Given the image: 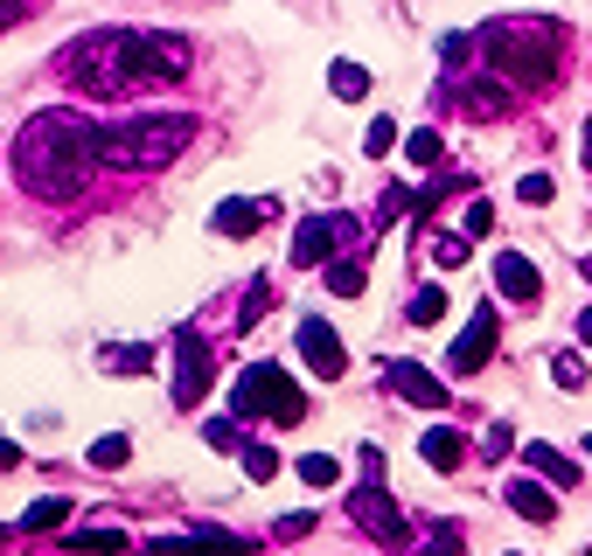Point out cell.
<instances>
[{
	"label": "cell",
	"instance_id": "obj_1",
	"mask_svg": "<svg viewBox=\"0 0 592 556\" xmlns=\"http://www.w3.org/2000/svg\"><path fill=\"white\" fill-rule=\"evenodd\" d=\"M91 140H98V125L84 112H42V119H29L14 132V181L29 195H42V202L84 195V181L98 168Z\"/></svg>",
	"mask_w": 592,
	"mask_h": 556
},
{
	"label": "cell",
	"instance_id": "obj_2",
	"mask_svg": "<svg viewBox=\"0 0 592 556\" xmlns=\"http://www.w3.org/2000/svg\"><path fill=\"white\" fill-rule=\"evenodd\" d=\"M195 140V112H133L119 125H98V168L112 174H147V168H174Z\"/></svg>",
	"mask_w": 592,
	"mask_h": 556
},
{
	"label": "cell",
	"instance_id": "obj_3",
	"mask_svg": "<svg viewBox=\"0 0 592 556\" xmlns=\"http://www.w3.org/2000/svg\"><path fill=\"white\" fill-rule=\"evenodd\" d=\"M474 42H481V63L516 91H536L558 77V29H544V21L509 14V21H488Z\"/></svg>",
	"mask_w": 592,
	"mask_h": 556
},
{
	"label": "cell",
	"instance_id": "obj_4",
	"mask_svg": "<svg viewBox=\"0 0 592 556\" xmlns=\"http://www.w3.org/2000/svg\"><path fill=\"white\" fill-rule=\"evenodd\" d=\"M63 70H70V84L91 91V98L140 91L147 84V77H140V29H98L84 42H70L63 49Z\"/></svg>",
	"mask_w": 592,
	"mask_h": 556
},
{
	"label": "cell",
	"instance_id": "obj_5",
	"mask_svg": "<svg viewBox=\"0 0 592 556\" xmlns=\"http://www.w3.org/2000/svg\"><path fill=\"white\" fill-rule=\"evenodd\" d=\"M259 411L272 417V425H300L307 417V396L279 362H251L238 376V390H230V417H259Z\"/></svg>",
	"mask_w": 592,
	"mask_h": 556
},
{
	"label": "cell",
	"instance_id": "obj_6",
	"mask_svg": "<svg viewBox=\"0 0 592 556\" xmlns=\"http://www.w3.org/2000/svg\"><path fill=\"white\" fill-rule=\"evenodd\" d=\"M210 376H217V355H210V341H202L195 327L174 334V411H195L202 396H210Z\"/></svg>",
	"mask_w": 592,
	"mask_h": 556
},
{
	"label": "cell",
	"instance_id": "obj_7",
	"mask_svg": "<svg viewBox=\"0 0 592 556\" xmlns=\"http://www.w3.org/2000/svg\"><path fill=\"white\" fill-rule=\"evenodd\" d=\"M355 216H342V209H334V216H307L300 230H293V264L300 272H314V264H334V251L342 244H355Z\"/></svg>",
	"mask_w": 592,
	"mask_h": 556
},
{
	"label": "cell",
	"instance_id": "obj_8",
	"mask_svg": "<svg viewBox=\"0 0 592 556\" xmlns=\"http://www.w3.org/2000/svg\"><path fill=\"white\" fill-rule=\"evenodd\" d=\"M195 57H189V36H168V29H140V77L147 84H174L189 77Z\"/></svg>",
	"mask_w": 592,
	"mask_h": 556
},
{
	"label": "cell",
	"instance_id": "obj_9",
	"mask_svg": "<svg viewBox=\"0 0 592 556\" xmlns=\"http://www.w3.org/2000/svg\"><path fill=\"white\" fill-rule=\"evenodd\" d=\"M495 341H502V313L495 306H474V321H468V334H460L453 341V355H446V368H453V376H474V368L488 362V355H495Z\"/></svg>",
	"mask_w": 592,
	"mask_h": 556
},
{
	"label": "cell",
	"instance_id": "obj_10",
	"mask_svg": "<svg viewBox=\"0 0 592 556\" xmlns=\"http://www.w3.org/2000/svg\"><path fill=\"white\" fill-rule=\"evenodd\" d=\"M377 481H383V473H370V487L355 494V522H363V528H370V536H377L383 549H404V543H411V528H404V515L391 508V494H383Z\"/></svg>",
	"mask_w": 592,
	"mask_h": 556
},
{
	"label": "cell",
	"instance_id": "obj_11",
	"mask_svg": "<svg viewBox=\"0 0 592 556\" xmlns=\"http://www.w3.org/2000/svg\"><path fill=\"white\" fill-rule=\"evenodd\" d=\"M300 355H307V368H314L321 383H334V376L349 368V348H342V334H334V327L321 321V313H307V321H300Z\"/></svg>",
	"mask_w": 592,
	"mask_h": 556
},
{
	"label": "cell",
	"instance_id": "obj_12",
	"mask_svg": "<svg viewBox=\"0 0 592 556\" xmlns=\"http://www.w3.org/2000/svg\"><path fill=\"white\" fill-rule=\"evenodd\" d=\"M383 376H391V390L404 396V404H419V411H440L446 396H453V390H446L440 376H432L425 362H383Z\"/></svg>",
	"mask_w": 592,
	"mask_h": 556
},
{
	"label": "cell",
	"instance_id": "obj_13",
	"mask_svg": "<svg viewBox=\"0 0 592 556\" xmlns=\"http://www.w3.org/2000/svg\"><path fill=\"white\" fill-rule=\"evenodd\" d=\"M140 556H244L238 536H217V528H202V536H161V543H147Z\"/></svg>",
	"mask_w": 592,
	"mask_h": 556
},
{
	"label": "cell",
	"instance_id": "obj_14",
	"mask_svg": "<svg viewBox=\"0 0 592 556\" xmlns=\"http://www.w3.org/2000/svg\"><path fill=\"white\" fill-rule=\"evenodd\" d=\"M265 216H272L265 202H244V195H230V202H217V216H210V223H217V236H230V244H244V236L259 230Z\"/></svg>",
	"mask_w": 592,
	"mask_h": 556
},
{
	"label": "cell",
	"instance_id": "obj_15",
	"mask_svg": "<svg viewBox=\"0 0 592 556\" xmlns=\"http://www.w3.org/2000/svg\"><path fill=\"white\" fill-rule=\"evenodd\" d=\"M495 285H502V300H536V293H544V279H536V264L523 251H502L495 257Z\"/></svg>",
	"mask_w": 592,
	"mask_h": 556
},
{
	"label": "cell",
	"instance_id": "obj_16",
	"mask_svg": "<svg viewBox=\"0 0 592 556\" xmlns=\"http://www.w3.org/2000/svg\"><path fill=\"white\" fill-rule=\"evenodd\" d=\"M419 453H425V466H432V473H453L460 459H468V438H460L453 425H432V432L419 438Z\"/></svg>",
	"mask_w": 592,
	"mask_h": 556
},
{
	"label": "cell",
	"instance_id": "obj_17",
	"mask_svg": "<svg viewBox=\"0 0 592 556\" xmlns=\"http://www.w3.org/2000/svg\"><path fill=\"white\" fill-rule=\"evenodd\" d=\"M502 501H509V508H516L523 522H551V515H558V501H551V481H536V473H530V481H516V487H509Z\"/></svg>",
	"mask_w": 592,
	"mask_h": 556
},
{
	"label": "cell",
	"instance_id": "obj_18",
	"mask_svg": "<svg viewBox=\"0 0 592 556\" xmlns=\"http://www.w3.org/2000/svg\"><path fill=\"white\" fill-rule=\"evenodd\" d=\"M523 459H530L536 481H551V487H579V459L551 453V445H523Z\"/></svg>",
	"mask_w": 592,
	"mask_h": 556
},
{
	"label": "cell",
	"instance_id": "obj_19",
	"mask_svg": "<svg viewBox=\"0 0 592 556\" xmlns=\"http://www.w3.org/2000/svg\"><path fill=\"white\" fill-rule=\"evenodd\" d=\"M404 321H411V327H440V321H446V293H440V285H419L411 306H404Z\"/></svg>",
	"mask_w": 592,
	"mask_h": 556
},
{
	"label": "cell",
	"instance_id": "obj_20",
	"mask_svg": "<svg viewBox=\"0 0 592 556\" xmlns=\"http://www.w3.org/2000/svg\"><path fill=\"white\" fill-rule=\"evenodd\" d=\"M98 368H119V376H140V368H153V341H126V348H106V355H98Z\"/></svg>",
	"mask_w": 592,
	"mask_h": 556
},
{
	"label": "cell",
	"instance_id": "obj_21",
	"mask_svg": "<svg viewBox=\"0 0 592 556\" xmlns=\"http://www.w3.org/2000/svg\"><path fill=\"white\" fill-rule=\"evenodd\" d=\"M63 515H70V501L63 494H42V501H29V508H21V528H63Z\"/></svg>",
	"mask_w": 592,
	"mask_h": 556
},
{
	"label": "cell",
	"instance_id": "obj_22",
	"mask_svg": "<svg viewBox=\"0 0 592 556\" xmlns=\"http://www.w3.org/2000/svg\"><path fill=\"white\" fill-rule=\"evenodd\" d=\"M328 91H334V98H349V104H355V98H370V70H363V63H334V70H328Z\"/></svg>",
	"mask_w": 592,
	"mask_h": 556
},
{
	"label": "cell",
	"instance_id": "obj_23",
	"mask_svg": "<svg viewBox=\"0 0 592 556\" xmlns=\"http://www.w3.org/2000/svg\"><path fill=\"white\" fill-rule=\"evenodd\" d=\"M328 293H334V300H355V293H363V264H355V257H334V264H328Z\"/></svg>",
	"mask_w": 592,
	"mask_h": 556
},
{
	"label": "cell",
	"instance_id": "obj_24",
	"mask_svg": "<svg viewBox=\"0 0 592 556\" xmlns=\"http://www.w3.org/2000/svg\"><path fill=\"white\" fill-rule=\"evenodd\" d=\"M126 459H133V438H126V432H106L91 445V466H106V473H119Z\"/></svg>",
	"mask_w": 592,
	"mask_h": 556
},
{
	"label": "cell",
	"instance_id": "obj_25",
	"mask_svg": "<svg viewBox=\"0 0 592 556\" xmlns=\"http://www.w3.org/2000/svg\"><path fill=\"white\" fill-rule=\"evenodd\" d=\"M70 549L77 556H119L126 536H119V528H84V536H70Z\"/></svg>",
	"mask_w": 592,
	"mask_h": 556
},
{
	"label": "cell",
	"instance_id": "obj_26",
	"mask_svg": "<svg viewBox=\"0 0 592 556\" xmlns=\"http://www.w3.org/2000/svg\"><path fill=\"white\" fill-rule=\"evenodd\" d=\"M238 453H244V473H251L259 487H265V481H279V453H272L265 438H259V445H238Z\"/></svg>",
	"mask_w": 592,
	"mask_h": 556
},
{
	"label": "cell",
	"instance_id": "obj_27",
	"mask_svg": "<svg viewBox=\"0 0 592 556\" xmlns=\"http://www.w3.org/2000/svg\"><path fill=\"white\" fill-rule=\"evenodd\" d=\"M300 481L307 487H334V481H342V459H334V453H307L300 459Z\"/></svg>",
	"mask_w": 592,
	"mask_h": 556
},
{
	"label": "cell",
	"instance_id": "obj_28",
	"mask_svg": "<svg viewBox=\"0 0 592 556\" xmlns=\"http://www.w3.org/2000/svg\"><path fill=\"white\" fill-rule=\"evenodd\" d=\"M460 104H468L474 119H495L502 104H509V91H502V84H474V91H460Z\"/></svg>",
	"mask_w": 592,
	"mask_h": 556
},
{
	"label": "cell",
	"instance_id": "obj_29",
	"mask_svg": "<svg viewBox=\"0 0 592 556\" xmlns=\"http://www.w3.org/2000/svg\"><path fill=\"white\" fill-rule=\"evenodd\" d=\"M391 146H398V119H383V112H377V119H370V132H363V153H370V161H383Z\"/></svg>",
	"mask_w": 592,
	"mask_h": 556
},
{
	"label": "cell",
	"instance_id": "obj_30",
	"mask_svg": "<svg viewBox=\"0 0 592 556\" xmlns=\"http://www.w3.org/2000/svg\"><path fill=\"white\" fill-rule=\"evenodd\" d=\"M551 383L558 390H585V355H572V348L551 355Z\"/></svg>",
	"mask_w": 592,
	"mask_h": 556
},
{
	"label": "cell",
	"instance_id": "obj_31",
	"mask_svg": "<svg viewBox=\"0 0 592 556\" xmlns=\"http://www.w3.org/2000/svg\"><path fill=\"white\" fill-rule=\"evenodd\" d=\"M440 153H446V146H440V132H411V140H404V161H411V168H432Z\"/></svg>",
	"mask_w": 592,
	"mask_h": 556
},
{
	"label": "cell",
	"instance_id": "obj_32",
	"mask_svg": "<svg viewBox=\"0 0 592 556\" xmlns=\"http://www.w3.org/2000/svg\"><path fill=\"white\" fill-rule=\"evenodd\" d=\"M516 195H523L530 209H551V195H558V181H551V174H523V181H516Z\"/></svg>",
	"mask_w": 592,
	"mask_h": 556
},
{
	"label": "cell",
	"instance_id": "obj_33",
	"mask_svg": "<svg viewBox=\"0 0 592 556\" xmlns=\"http://www.w3.org/2000/svg\"><path fill=\"white\" fill-rule=\"evenodd\" d=\"M202 445H217V453H238V417H210V425H202Z\"/></svg>",
	"mask_w": 592,
	"mask_h": 556
},
{
	"label": "cell",
	"instance_id": "obj_34",
	"mask_svg": "<svg viewBox=\"0 0 592 556\" xmlns=\"http://www.w3.org/2000/svg\"><path fill=\"white\" fill-rule=\"evenodd\" d=\"M272 306V285L259 279V285H251V293H244V306H238V327H259V313Z\"/></svg>",
	"mask_w": 592,
	"mask_h": 556
},
{
	"label": "cell",
	"instance_id": "obj_35",
	"mask_svg": "<svg viewBox=\"0 0 592 556\" xmlns=\"http://www.w3.org/2000/svg\"><path fill=\"white\" fill-rule=\"evenodd\" d=\"M432 257H440L446 272H453V264H468V236H453V230H446V236H432Z\"/></svg>",
	"mask_w": 592,
	"mask_h": 556
},
{
	"label": "cell",
	"instance_id": "obj_36",
	"mask_svg": "<svg viewBox=\"0 0 592 556\" xmlns=\"http://www.w3.org/2000/svg\"><path fill=\"white\" fill-rule=\"evenodd\" d=\"M425 556H460V522H440V528H432Z\"/></svg>",
	"mask_w": 592,
	"mask_h": 556
},
{
	"label": "cell",
	"instance_id": "obj_37",
	"mask_svg": "<svg viewBox=\"0 0 592 556\" xmlns=\"http://www.w3.org/2000/svg\"><path fill=\"white\" fill-rule=\"evenodd\" d=\"M468 49H474V36H446V42H440V63L460 70V63H468Z\"/></svg>",
	"mask_w": 592,
	"mask_h": 556
},
{
	"label": "cell",
	"instance_id": "obj_38",
	"mask_svg": "<svg viewBox=\"0 0 592 556\" xmlns=\"http://www.w3.org/2000/svg\"><path fill=\"white\" fill-rule=\"evenodd\" d=\"M488 230H495V202H474L468 209V236H488Z\"/></svg>",
	"mask_w": 592,
	"mask_h": 556
},
{
	"label": "cell",
	"instance_id": "obj_39",
	"mask_svg": "<svg viewBox=\"0 0 592 556\" xmlns=\"http://www.w3.org/2000/svg\"><path fill=\"white\" fill-rule=\"evenodd\" d=\"M509 445H516V432H509V425H488V459H502Z\"/></svg>",
	"mask_w": 592,
	"mask_h": 556
},
{
	"label": "cell",
	"instance_id": "obj_40",
	"mask_svg": "<svg viewBox=\"0 0 592 556\" xmlns=\"http://www.w3.org/2000/svg\"><path fill=\"white\" fill-rule=\"evenodd\" d=\"M307 528H314V515H287V522H279V543H300Z\"/></svg>",
	"mask_w": 592,
	"mask_h": 556
},
{
	"label": "cell",
	"instance_id": "obj_41",
	"mask_svg": "<svg viewBox=\"0 0 592 556\" xmlns=\"http://www.w3.org/2000/svg\"><path fill=\"white\" fill-rule=\"evenodd\" d=\"M21 14H29V0H0V29H14Z\"/></svg>",
	"mask_w": 592,
	"mask_h": 556
},
{
	"label": "cell",
	"instance_id": "obj_42",
	"mask_svg": "<svg viewBox=\"0 0 592 556\" xmlns=\"http://www.w3.org/2000/svg\"><path fill=\"white\" fill-rule=\"evenodd\" d=\"M579 341H585V348H592V306L579 313Z\"/></svg>",
	"mask_w": 592,
	"mask_h": 556
},
{
	"label": "cell",
	"instance_id": "obj_43",
	"mask_svg": "<svg viewBox=\"0 0 592 556\" xmlns=\"http://www.w3.org/2000/svg\"><path fill=\"white\" fill-rule=\"evenodd\" d=\"M14 459H21V453H14V445H8V438H0V466H14Z\"/></svg>",
	"mask_w": 592,
	"mask_h": 556
},
{
	"label": "cell",
	"instance_id": "obj_44",
	"mask_svg": "<svg viewBox=\"0 0 592 556\" xmlns=\"http://www.w3.org/2000/svg\"><path fill=\"white\" fill-rule=\"evenodd\" d=\"M585 168H592V119H585Z\"/></svg>",
	"mask_w": 592,
	"mask_h": 556
},
{
	"label": "cell",
	"instance_id": "obj_45",
	"mask_svg": "<svg viewBox=\"0 0 592 556\" xmlns=\"http://www.w3.org/2000/svg\"><path fill=\"white\" fill-rule=\"evenodd\" d=\"M585 453H592V432H585Z\"/></svg>",
	"mask_w": 592,
	"mask_h": 556
},
{
	"label": "cell",
	"instance_id": "obj_46",
	"mask_svg": "<svg viewBox=\"0 0 592 556\" xmlns=\"http://www.w3.org/2000/svg\"><path fill=\"white\" fill-rule=\"evenodd\" d=\"M509 556H516V549H509Z\"/></svg>",
	"mask_w": 592,
	"mask_h": 556
}]
</instances>
